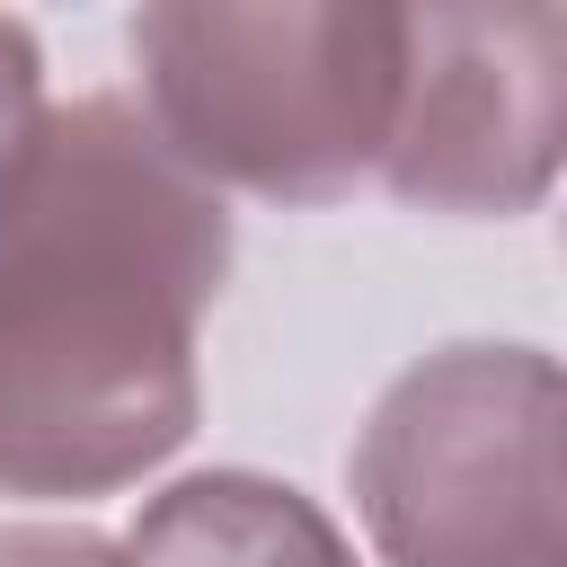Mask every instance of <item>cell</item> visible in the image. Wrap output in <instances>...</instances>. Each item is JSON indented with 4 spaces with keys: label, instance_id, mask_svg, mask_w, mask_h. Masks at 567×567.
I'll return each mask as SVG.
<instances>
[{
    "label": "cell",
    "instance_id": "1",
    "mask_svg": "<svg viewBox=\"0 0 567 567\" xmlns=\"http://www.w3.org/2000/svg\"><path fill=\"white\" fill-rule=\"evenodd\" d=\"M230 257L221 186L133 97L35 115L0 168V496H115L195 434Z\"/></svg>",
    "mask_w": 567,
    "mask_h": 567
},
{
    "label": "cell",
    "instance_id": "2",
    "mask_svg": "<svg viewBox=\"0 0 567 567\" xmlns=\"http://www.w3.org/2000/svg\"><path fill=\"white\" fill-rule=\"evenodd\" d=\"M133 106L221 195L346 204L390 142L399 0H142Z\"/></svg>",
    "mask_w": 567,
    "mask_h": 567
},
{
    "label": "cell",
    "instance_id": "3",
    "mask_svg": "<svg viewBox=\"0 0 567 567\" xmlns=\"http://www.w3.org/2000/svg\"><path fill=\"white\" fill-rule=\"evenodd\" d=\"M346 487L381 567H567L558 363L496 337L416 354L372 399Z\"/></svg>",
    "mask_w": 567,
    "mask_h": 567
},
{
    "label": "cell",
    "instance_id": "4",
    "mask_svg": "<svg viewBox=\"0 0 567 567\" xmlns=\"http://www.w3.org/2000/svg\"><path fill=\"white\" fill-rule=\"evenodd\" d=\"M558 0H399V106L372 186L408 213L523 221L558 186Z\"/></svg>",
    "mask_w": 567,
    "mask_h": 567
},
{
    "label": "cell",
    "instance_id": "5",
    "mask_svg": "<svg viewBox=\"0 0 567 567\" xmlns=\"http://www.w3.org/2000/svg\"><path fill=\"white\" fill-rule=\"evenodd\" d=\"M133 567H354V540L266 470H195L142 496L124 532Z\"/></svg>",
    "mask_w": 567,
    "mask_h": 567
},
{
    "label": "cell",
    "instance_id": "6",
    "mask_svg": "<svg viewBox=\"0 0 567 567\" xmlns=\"http://www.w3.org/2000/svg\"><path fill=\"white\" fill-rule=\"evenodd\" d=\"M35 115H44V44H35L27 18L0 9V168L27 151Z\"/></svg>",
    "mask_w": 567,
    "mask_h": 567
},
{
    "label": "cell",
    "instance_id": "7",
    "mask_svg": "<svg viewBox=\"0 0 567 567\" xmlns=\"http://www.w3.org/2000/svg\"><path fill=\"white\" fill-rule=\"evenodd\" d=\"M0 567H133V549L89 523H0Z\"/></svg>",
    "mask_w": 567,
    "mask_h": 567
}]
</instances>
